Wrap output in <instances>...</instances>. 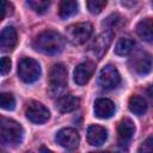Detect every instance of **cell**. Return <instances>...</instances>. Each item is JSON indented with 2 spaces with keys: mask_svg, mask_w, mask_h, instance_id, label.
Masks as SVG:
<instances>
[{
  "mask_svg": "<svg viewBox=\"0 0 153 153\" xmlns=\"http://www.w3.org/2000/svg\"><path fill=\"white\" fill-rule=\"evenodd\" d=\"M147 94H148V97H149V98H152V99H153V85H151V86L147 88Z\"/></svg>",
  "mask_w": 153,
  "mask_h": 153,
  "instance_id": "26",
  "label": "cell"
},
{
  "mask_svg": "<svg viewBox=\"0 0 153 153\" xmlns=\"http://www.w3.org/2000/svg\"><path fill=\"white\" fill-rule=\"evenodd\" d=\"M79 5L76 1H62L59 7V16L62 19H67L78 12Z\"/></svg>",
  "mask_w": 153,
  "mask_h": 153,
  "instance_id": "20",
  "label": "cell"
},
{
  "mask_svg": "<svg viewBox=\"0 0 153 153\" xmlns=\"http://www.w3.org/2000/svg\"><path fill=\"white\" fill-rule=\"evenodd\" d=\"M108 139V131L104 127L92 124L87 129V141L92 146H100Z\"/></svg>",
  "mask_w": 153,
  "mask_h": 153,
  "instance_id": "15",
  "label": "cell"
},
{
  "mask_svg": "<svg viewBox=\"0 0 153 153\" xmlns=\"http://www.w3.org/2000/svg\"><path fill=\"white\" fill-rule=\"evenodd\" d=\"M39 153H53L50 149H48L47 147H44V146H42L41 148H39Z\"/></svg>",
  "mask_w": 153,
  "mask_h": 153,
  "instance_id": "27",
  "label": "cell"
},
{
  "mask_svg": "<svg viewBox=\"0 0 153 153\" xmlns=\"http://www.w3.org/2000/svg\"><path fill=\"white\" fill-rule=\"evenodd\" d=\"M129 109L135 115H143L147 111L146 99L141 96H131L129 99Z\"/></svg>",
  "mask_w": 153,
  "mask_h": 153,
  "instance_id": "18",
  "label": "cell"
},
{
  "mask_svg": "<svg viewBox=\"0 0 153 153\" xmlns=\"http://www.w3.org/2000/svg\"><path fill=\"white\" fill-rule=\"evenodd\" d=\"M92 31H93V26L91 23L88 22L76 23V24L69 25L66 29V36L71 43L78 45V44L85 43L90 38Z\"/></svg>",
  "mask_w": 153,
  "mask_h": 153,
  "instance_id": "3",
  "label": "cell"
},
{
  "mask_svg": "<svg viewBox=\"0 0 153 153\" xmlns=\"http://www.w3.org/2000/svg\"><path fill=\"white\" fill-rule=\"evenodd\" d=\"M67 85V69L65 65L56 63L51 67L49 73V91L57 93Z\"/></svg>",
  "mask_w": 153,
  "mask_h": 153,
  "instance_id": "6",
  "label": "cell"
},
{
  "mask_svg": "<svg viewBox=\"0 0 153 153\" xmlns=\"http://www.w3.org/2000/svg\"><path fill=\"white\" fill-rule=\"evenodd\" d=\"M79 105H80V99L72 94L62 96L56 100V109L62 114L72 112V111L76 110L79 108Z\"/></svg>",
  "mask_w": 153,
  "mask_h": 153,
  "instance_id": "16",
  "label": "cell"
},
{
  "mask_svg": "<svg viewBox=\"0 0 153 153\" xmlns=\"http://www.w3.org/2000/svg\"><path fill=\"white\" fill-rule=\"evenodd\" d=\"M18 37L14 27L12 26H6L2 29L1 35H0V48L2 51H11L14 49L17 44Z\"/></svg>",
  "mask_w": 153,
  "mask_h": 153,
  "instance_id": "12",
  "label": "cell"
},
{
  "mask_svg": "<svg viewBox=\"0 0 153 153\" xmlns=\"http://www.w3.org/2000/svg\"><path fill=\"white\" fill-rule=\"evenodd\" d=\"M18 75L26 84L35 82L41 75V66L31 57H23L18 63Z\"/></svg>",
  "mask_w": 153,
  "mask_h": 153,
  "instance_id": "4",
  "label": "cell"
},
{
  "mask_svg": "<svg viewBox=\"0 0 153 153\" xmlns=\"http://www.w3.org/2000/svg\"><path fill=\"white\" fill-rule=\"evenodd\" d=\"M32 45L37 51L45 55H57L65 48V38L56 31L45 30L36 36Z\"/></svg>",
  "mask_w": 153,
  "mask_h": 153,
  "instance_id": "1",
  "label": "cell"
},
{
  "mask_svg": "<svg viewBox=\"0 0 153 153\" xmlns=\"http://www.w3.org/2000/svg\"><path fill=\"white\" fill-rule=\"evenodd\" d=\"M117 133H118V141H120V143L121 145H127L131 140V137L134 136V133H135L134 122L130 118H123L118 123Z\"/></svg>",
  "mask_w": 153,
  "mask_h": 153,
  "instance_id": "14",
  "label": "cell"
},
{
  "mask_svg": "<svg viewBox=\"0 0 153 153\" xmlns=\"http://www.w3.org/2000/svg\"><path fill=\"white\" fill-rule=\"evenodd\" d=\"M129 67L133 72L139 75H146L152 71L153 67V59L151 54L139 50L131 55L129 59Z\"/></svg>",
  "mask_w": 153,
  "mask_h": 153,
  "instance_id": "5",
  "label": "cell"
},
{
  "mask_svg": "<svg viewBox=\"0 0 153 153\" xmlns=\"http://www.w3.org/2000/svg\"><path fill=\"white\" fill-rule=\"evenodd\" d=\"M0 134L4 143L16 147L22 143L24 130L23 127L14 120L2 117L0 122Z\"/></svg>",
  "mask_w": 153,
  "mask_h": 153,
  "instance_id": "2",
  "label": "cell"
},
{
  "mask_svg": "<svg viewBox=\"0 0 153 153\" xmlns=\"http://www.w3.org/2000/svg\"><path fill=\"white\" fill-rule=\"evenodd\" d=\"M137 36L145 42L153 43V18H145L136 25Z\"/></svg>",
  "mask_w": 153,
  "mask_h": 153,
  "instance_id": "17",
  "label": "cell"
},
{
  "mask_svg": "<svg viewBox=\"0 0 153 153\" xmlns=\"http://www.w3.org/2000/svg\"><path fill=\"white\" fill-rule=\"evenodd\" d=\"M0 104L4 110H13L16 106V99L11 93L2 92L0 94Z\"/></svg>",
  "mask_w": 153,
  "mask_h": 153,
  "instance_id": "22",
  "label": "cell"
},
{
  "mask_svg": "<svg viewBox=\"0 0 153 153\" xmlns=\"http://www.w3.org/2000/svg\"><path fill=\"white\" fill-rule=\"evenodd\" d=\"M11 65H12V62H11L10 57L4 56V57L1 59V74H2V75L7 74V73L11 71Z\"/></svg>",
  "mask_w": 153,
  "mask_h": 153,
  "instance_id": "25",
  "label": "cell"
},
{
  "mask_svg": "<svg viewBox=\"0 0 153 153\" xmlns=\"http://www.w3.org/2000/svg\"><path fill=\"white\" fill-rule=\"evenodd\" d=\"M94 69H96V66L92 61H84V62L79 63L75 67L74 73H73L74 81L80 86L87 84L88 80L91 79V76L93 75Z\"/></svg>",
  "mask_w": 153,
  "mask_h": 153,
  "instance_id": "11",
  "label": "cell"
},
{
  "mask_svg": "<svg viewBox=\"0 0 153 153\" xmlns=\"http://www.w3.org/2000/svg\"><path fill=\"white\" fill-rule=\"evenodd\" d=\"M27 5L38 14H43L48 11L50 2L49 1H44V0H29Z\"/></svg>",
  "mask_w": 153,
  "mask_h": 153,
  "instance_id": "21",
  "label": "cell"
},
{
  "mask_svg": "<svg viewBox=\"0 0 153 153\" xmlns=\"http://www.w3.org/2000/svg\"><path fill=\"white\" fill-rule=\"evenodd\" d=\"M25 115L29 118V121H31L32 123H36V124L45 123L50 117L49 110L42 103H38L36 100H32L27 104Z\"/></svg>",
  "mask_w": 153,
  "mask_h": 153,
  "instance_id": "8",
  "label": "cell"
},
{
  "mask_svg": "<svg viewBox=\"0 0 153 153\" xmlns=\"http://www.w3.org/2000/svg\"><path fill=\"white\" fill-rule=\"evenodd\" d=\"M93 110L98 118H110L115 112V104L108 98H99L94 102Z\"/></svg>",
  "mask_w": 153,
  "mask_h": 153,
  "instance_id": "13",
  "label": "cell"
},
{
  "mask_svg": "<svg viewBox=\"0 0 153 153\" xmlns=\"http://www.w3.org/2000/svg\"><path fill=\"white\" fill-rule=\"evenodd\" d=\"M152 5H153V2H152Z\"/></svg>",
  "mask_w": 153,
  "mask_h": 153,
  "instance_id": "29",
  "label": "cell"
},
{
  "mask_svg": "<svg viewBox=\"0 0 153 153\" xmlns=\"http://www.w3.org/2000/svg\"><path fill=\"white\" fill-rule=\"evenodd\" d=\"M86 6H87V8L91 13L98 14L106 6V1L105 0H90V1L86 2Z\"/></svg>",
  "mask_w": 153,
  "mask_h": 153,
  "instance_id": "23",
  "label": "cell"
},
{
  "mask_svg": "<svg viewBox=\"0 0 153 153\" xmlns=\"http://www.w3.org/2000/svg\"><path fill=\"white\" fill-rule=\"evenodd\" d=\"M139 153H153V136L147 137L139 147Z\"/></svg>",
  "mask_w": 153,
  "mask_h": 153,
  "instance_id": "24",
  "label": "cell"
},
{
  "mask_svg": "<svg viewBox=\"0 0 153 153\" xmlns=\"http://www.w3.org/2000/svg\"><path fill=\"white\" fill-rule=\"evenodd\" d=\"M56 142L66 149H75L79 146L80 136L74 128H62L55 136Z\"/></svg>",
  "mask_w": 153,
  "mask_h": 153,
  "instance_id": "9",
  "label": "cell"
},
{
  "mask_svg": "<svg viewBox=\"0 0 153 153\" xmlns=\"http://www.w3.org/2000/svg\"><path fill=\"white\" fill-rule=\"evenodd\" d=\"M91 153H110V152H104V151H99V152H91Z\"/></svg>",
  "mask_w": 153,
  "mask_h": 153,
  "instance_id": "28",
  "label": "cell"
},
{
  "mask_svg": "<svg viewBox=\"0 0 153 153\" xmlns=\"http://www.w3.org/2000/svg\"><path fill=\"white\" fill-rule=\"evenodd\" d=\"M134 48V41L129 37H121L115 45V54L118 56L128 55Z\"/></svg>",
  "mask_w": 153,
  "mask_h": 153,
  "instance_id": "19",
  "label": "cell"
},
{
  "mask_svg": "<svg viewBox=\"0 0 153 153\" xmlns=\"http://www.w3.org/2000/svg\"><path fill=\"white\" fill-rule=\"evenodd\" d=\"M112 31L110 30H105L104 32H102L100 35H98L96 37V39L93 41L92 45H91V49L93 51V54L98 57V59H102L103 55L106 53L108 48L110 47L111 42H112Z\"/></svg>",
  "mask_w": 153,
  "mask_h": 153,
  "instance_id": "10",
  "label": "cell"
},
{
  "mask_svg": "<svg viewBox=\"0 0 153 153\" xmlns=\"http://www.w3.org/2000/svg\"><path fill=\"white\" fill-rule=\"evenodd\" d=\"M121 81L120 73L116 67L112 65H106L102 68L98 75V84L104 90H111L115 88Z\"/></svg>",
  "mask_w": 153,
  "mask_h": 153,
  "instance_id": "7",
  "label": "cell"
}]
</instances>
